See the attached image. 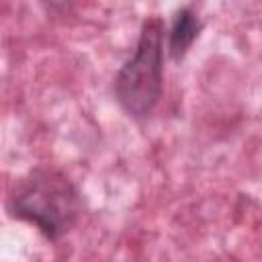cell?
Returning <instances> with one entry per match:
<instances>
[{"label":"cell","mask_w":262,"mask_h":262,"mask_svg":"<svg viewBox=\"0 0 262 262\" xmlns=\"http://www.w3.org/2000/svg\"><path fill=\"white\" fill-rule=\"evenodd\" d=\"M201 29H203V23L190 6H182L180 10H176L170 33H168V53L174 61H180L188 53Z\"/></svg>","instance_id":"3"},{"label":"cell","mask_w":262,"mask_h":262,"mask_svg":"<svg viewBox=\"0 0 262 262\" xmlns=\"http://www.w3.org/2000/svg\"><path fill=\"white\" fill-rule=\"evenodd\" d=\"M6 207L12 217L35 225L47 239L57 242L78 223L82 194L63 172L35 168L14 182Z\"/></svg>","instance_id":"1"},{"label":"cell","mask_w":262,"mask_h":262,"mask_svg":"<svg viewBox=\"0 0 262 262\" xmlns=\"http://www.w3.org/2000/svg\"><path fill=\"white\" fill-rule=\"evenodd\" d=\"M164 23L156 16L143 20L133 55L115 76V98L135 121L147 119L162 98Z\"/></svg>","instance_id":"2"}]
</instances>
